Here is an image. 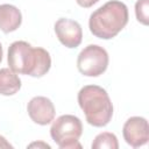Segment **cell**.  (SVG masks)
Returning a JSON list of instances; mask_svg holds the SVG:
<instances>
[{
  "label": "cell",
  "instance_id": "11",
  "mask_svg": "<svg viewBox=\"0 0 149 149\" xmlns=\"http://www.w3.org/2000/svg\"><path fill=\"white\" fill-rule=\"evenodd\" d=\"M118 139L113 133H101L95 136L92 142V149H118Z\"/></svg>",
  "mask_w": 149,
  "mask_h": 149
},
{
  "label": "cell",
  "instance_id": "8",
  "mask_svg": "<svg viewBox=\"0 0 149 149\" xmlns=\"http://www.w3.org/2000/svg\"><path fill=\"white\" fill-rule=\"evenodd\" d=\"M27 111L30 119L41 126H45L52 122L56 114L52 101L45 97H34L28 102Z\"/></svg>",
  "mask_w": 149,
  "mask_h": 149
},
{
  "label": "cell",
  "instance_id": "2",
  "mask_svg": "<svg viewBox=\"0 0 149 149\" xmlns=\"http://www.w3.org/2000/svg\"><path fill=\"white\" fill-rule=\"evenodd\" d=\"M127 23V6L121 1L111 0L91 14L88 27L95 37L109 40L115 37Z\"/></svg>",
  "mask_w": 149,
  "mask_h": 149
},
{
  "label": "cell",
  "instance_id": "15",
  "mask_svg": "<svg viewBox=\"0 0 149 149\" xmlns=\"http://www.w3.org/2000/svg\"><path fill=\"white\" fill-rule=\"evenodd\" d=\"M34 147H42V148H48V149H50V146L47 144V143H43V142H34V143L29 144V148H34Z\"/></svg>",
  "mask_w": 149,
  "mask_h": 149
},
{
  "label": "cell",
  "instance_id": "9",
  "mask_svg": "<svg viewBox=\"0 0 149 149\" xmlns=\"http://www.w3.org/2000/svg\"><path fill=\"white\" fill-rule=\"evenodd\" d=\"M22 22V15L19 8L13 5H0V29L3 33L16 30Z\"/></svg>",
  "mask_w": 149,
  "mask_h": 149
},
{
  "label": "cell",
  "instance_id": "5",
  "mask_svg": "<svg viewBox=\"0 0 149 149\" xmlns=\"http://www.w3.org/2000/svg\"><path fill=\"white\" fill-rule=\"evenodd\" d=\"M77 66L81 74L98 77L102 74L108 66V54L102 47L90 44L78 55Z\"/></svg>",
  "mask_w": 149,
  "mask_h": 149
},
{
  "label": "cell",
  "instance_id": "1",
  "mask_svg": "<svg viewBox=\"0 0 149 149\" xmlns=\"http://www.w3.org/2000/svg\"><path fill=\"white\" fill-rule=\"evenodd\" d=\"M7 62L15 73L31 77L44 76L51 66V58L45 49L33 48L24 41H15L9 45Z\"/></svg>",
  "mask_w": 149,
  "mask_h": 149
},
{
  "label": "cell",
  "instance_id": "7",
  "mask_svg": "<svg viewBox=\"0 0 149 149\" xmlns=\"http://www.w3.org/2000/svg\"><path fill=\"white\" fill-rule=\"evenodd\" d=\"M55 33L59 42L66 48H77L83 40V30L80 24L70 19H58L55 23Z\"/></svg>",
  "mask_w": 149,
  "mask_h": 149
},
{
  "label": "cell",
  "instance_id": "13",
  "mask_svg": "<svg viewBox=\"0 0 149 149\" xmlns=\"http://www.w3.org/2000/svg\"><path fill=\"white\" fill-rule=\"evenodd\" d=\"M77 3L80 6V7H84V8H88L91 6H93L94 3H97L99 0H76Z\"/></svg>",
  "mask_w": 149,
  "mask_h": 149
},
{
  "label": "cell",
  "instance_id": "3",
  "mask_svg": "<svg viewBox=\"0 0 149 149\" xmlns=\"http://www.w3.org/2000/svg\"><path fill=\"white\" fill-rule=\"evenodd\" d=\"M78 104L86 121L94 127L108 125L113 115V105L106 90L98 85H86L78 92Z\"/></svg>",
  "mask_w": 149,
  "mask_h": 149
},
{
  "label": "cell",
  "instance_id": "10",
  "mask_svg": "<svg viewBox=\"0 0 149 149\" xmlns=\"http://www.w3.org/2000/svg\"><path fill=\"white\" fill-rule=\"evenodd\" d=\"M21 88L19 76L10 69H0V94L13 95Z\"/></svg>",
  "mask_w": 149,
  "mask_h": 149
},
{
  "label": "cell",
  "instance_id": "12",
  "mask_svg": "<svg viewBox=\"0 0 149 149\" xmlns=\"http://www.w3.org/2000/svg\"><path fill=\"white\" fill-rule=\"evenodd\" d=\"M135 14L140 23L148 26L149 23V0H139L135 3Z\"/></svg>",
  "mask_w": 149,
  "mask_h": 149
},
{
  "label": "cell",
  "instance_id": "6",
  "mask_svg": "<svg viewBox=\"0 0 149 149\" xmlns=\"http://www.w3.org/2000/svg\"><path fill=\"white\" fill-rule=\"evenodd\" d=\"M125 141L133 148H139L148 143L149 140V126L148 121L141 116L129 118L122 129Z\"/></svg>",
  "mask_w": 149,
  "mask_h": 149
},
{
  "label": "cell",
  "instance_id": "4",
  "mask_svg": "<svg viewBox=\"0 0 149 149\" xmlns=\"http://www.w3.org/2000/svg\"><path fill=\"white\" fill-rule=\"evenodd\" d=\"M83 134V123L79 118L65 114L57 118L50 128V135L62 149H80L79 137Z\"/></svg>",
  "mask_w": 149,
  "mask_h": 149
},
{
  "label": "cell",
  "instance_id": "14",
  "mask_svg": "<svg viewBox=\"0 0 149 149\" xmlns=\"http://www.w3.org/2000/svg\"><path fill=\"white\" fill-rule=\"evenodd\" d=\"M8 148H13L12 144L3 136L0 135V149H8Z\"/></svg>",
  "mask_w": 149,
  "mask_h": 149
},
{
  "label": "cell",
  "instance_id": "16",
  "mask_svg": "<svg viewBox=\"0 0 149 149\" xmlns=\"http://www.w3.org/2000/svg\"><path fill=\"white\" fill-rule=\"evenodd\" d=\"M2 61V47H1V43H0V63Z\"/></svg>",
  "mask_w": 149,
  "mask_h": 149
}]
</instances>
